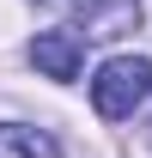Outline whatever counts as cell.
<instances>
[{
    "label": "cell",
    "mask_w": 152,
    "mask_h": 158,
    "mask_svg": "<svg viewBox=\"0 0 152 158\" xmlns=\"http://www.w3.org/2000/svg\"><path fill=\"white\" fill-rule=\"evenodd\" d=\"M146 98H152V61L146 55H110L91 79V103L103 122H128Z\"/></svg>",
    "instance_id": "obj_1"
},
{
    "label": "cell",
    "mask_w": 152,
    "mask_h": 158,
    "mask_svg": "<svg viewBox=\"0 0 152 158\" xmlns=\"http://www.w3.org/2000/svg\"><path fill=\"white\" fill-rule=\"evenodd\" d=\"M31 61H37L43 79H79V61H85V43H79V31H37V43H31Z\"/></svg>",
    "instance_id": "obj_2"
},
{
    "label": "cell",
    "mask_w": 152,
    "mask_h": 158,
    "mask_svg": "<svg viewBox=\"0 0 152 158\" xmlns=\"http://www.w3.org/2000/svg\"><path fill=\"white\" fill-rule=\"evenodd\" d=\"M85 37H122L140 24V0H73Z\"/></svg>",
    "instance_id": "obj_3"
},
{
    "label": "cell",
    "mask_w": 152,
    "mask_h": 158,
    "mask_svg": "<svg viewBox=\"0 0 152 158\" xmlns=\"http://www.w3.org/2000/svg\"><path fill=\"white\" fill-rule=\"evenodd\" d=\"M0 158H61V146L43 128H24V122H0Z\"/></svg>",
    "instance_id": "obj_4"
}]
</instances>
